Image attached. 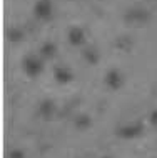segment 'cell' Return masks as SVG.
I'll list each match as a JSON object with an SVG mask.
<instances>
[{"instance_id":"7a4b0ae2","label":"cell","mask_w":157,"mask_h":158,"mask_svg":"<svg viewBox=\"0 0 157 158\" xmlns=\"http://www.w3.org/2000/svg\"><path fill=\"white\" fill-rule=\"evenodd\" d=\"M25 65H27V70L33 75V73H35V72L40 68V62H39V60H35V58H27Z\"/></svg>"},{"instance_id":"6da1fadb","label":"cell","mask_w":157,"mask_h":158,"mask_svg":"<svg viewBox=\"0 0 157 158\" xmlns=\"http://www.w3.org/2000/svg\"><path fill=\"white\" fill-rule=\"evenodd\" d=\"M37 14L42 15V17H45L50 12V3L47 2V0H39V3H37Z\"/></svg>"}]
</instances>
